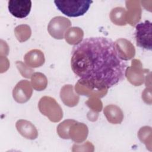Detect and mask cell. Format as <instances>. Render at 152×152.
Returning a JSON list of instances; mask_svg holds the SVG:
<instances>
[{
    "mask_svg": "<svg viewBox=\"0 0 152 152\" xmlns=\"http://www.w3.org/2000/svg\"><path fill=\"white\" fill-rule=\"evenodd\" d=\"M71 67L79 84L104 91L125 79L127 65L112 39L91 37L73 47Z\"/></svg>",
    "mask_w": 152,
    "mask_h": 152,
    "instance_id": "cell-1",
    "label": "cell"
},
{
    "mask_svg": "<svg viewBox=\"0 0 152 152\" xmlns=\"http://www.w3.org/2000/svg\"><path fill=\"white\" fill-rule=\"evenodd\" d=\"M93 1L57 0L54 1L56 8L64 14L70 17L83 15L88 10Z\"/></svg>",
    "mask_w": 152,
    "mask_h": 152,
    "instance_id": "cell-2",
    "label": "cell"
},
{
    "mask_svg": "<svg viewBox=\"0 0 152 152\" xmlns=\"http://www.w3.org/2000/svg\"><path fill=\"white\" fill-rule=\"evenodd\" d=\"M151 23L148 20L140 23L135 27V38L137 46L146 50H151Z\"/></svg>",
    "mask_w": 152,
    "mask_h": 152,
    "instance_id": "cell-3",
    "label": "cell"
},
{
    "mask_svg": "<svg viewBox=\"0 0 152 152\" xmlns=\"http://www.w3.org/2000/svg\"><path fill=\"white\" fill-rule=\"evenodd\" d=\"M39 109L42 113L48 116L52 121H58L62 116L61 107L51 97H44L42 98L39 102Z\"/></svg>",
    "mask_w": 152,
    "mask_h": 152,
    "instance_id": "cell-4",
    "label": "cell"
},
{
    "mask_svg": "<svg viewBox=\"0 0 152 152\" xmlns=\"http://www.w3.org/2000/svg\"><path fill=\"white\" fill-rule=\"evenodd\" d=\"M31 1L30 0H10L8 2L10 12L15 17L23 18L30 13Z\"/></svg>",
    "mask_w": 152,
    "mask_h": 152,
    "instance_id": "cell-5",
    "label": "cell"
},
{
    "mask_svg": "<svg viewBox=\"0 0 152 152\" xmlns=\"http://www.w3.org/2000/svg\"><path fill=\"white\" fill-rule=\"evenodd\" d=\"M71 25L70 21L64 17H54L49 23L48 31L55 39H62L65 30Z\"/></svg>",
    "mask_w": 152,
    "mask_h": 152,
    "instance_id": "cell-6",
    "label": "cell"
},
{
    "mask_svg": "<svg viewBox=\"0 0 152 152\" xmlns=\"http://www.w3.org/2000/svg\"><path fill=\"white\" fill-rule=\"evenodd\" d=\"M32 90L29 83L26 80H21L14 88L13 96L19 103L27 102L31 96Z\"/></svg>",
    "mask_w": 152,
    "mask_h": 152,
    "instance_id": "cell-7",
    "label": "cell"
},
{
    "mask_svg": "<svg viewBox=\"0 0 152 152\" xmlns=\"http://www.w3.org/2000/svg\"><path fill=\"white\" fill-rule=\"evenodd\" d=\"M25 61L31 67L41 66L45 61L43 53L39 50H32L25 55Z\"/></svg>",
    "mask_w": 152,
    "mask_h": 152,
    "instance_id": "cell-8",
    "label": "cell"
},
{
    "mask_svg": "<svg viewBox=\"0 0 152 152\" xmlns=\"http://www.w3.org/2000/svg\"><path fill=\"white\" fill-rule=\"evenodd\" d=\"M104 113L107 120L111 123H120L122 120V112L121 109L116 106L110 105L106 106L104 109Z\"/></svg>",
    "mask_w": 152,
    "mask_h": 152,
    "instance_id": "cell-9",
    "label": "cell"
},
{
    "mask_svg": "<svg viewBox=\"0 0 152 152\" xmlns=\"http://www.w3.org/2000/svg\"><path fill=\"white\" fill-rule=\"evenodd\" d=\"M17 128L20 132L27 137L33 138L37 136V131L35 127L27 121L20 120L17 122Z\"/></svg>",
    "mask_w": 152,
    "mask_h": 152,
    "instance_id": "cell-10",
    "label": "cell"
},
{
    "mask_svg": "<svg viewBox=\"0 0 152 152\" xmlns=\"http://www.w3.org/2000/svg\"><path fill=\"white\" fill-rule=\"evenodd\" d=\"M67 35V41L70 44H77L80 42L82 40L83 36V31L78 27L71 28L68 31Z\"/></svg>",
    "mask_w": 152,
    "mask_h": 152,
    "instance_id": "cell-11",
    "label": "cell"
},
{
    "mask_svg": "<svg viewBox=\"0 0 152 152\" xmlns=\"http://www.w3.org/2000/svg\"><path fill=\"white\" fill-rule=\"evenodd\" d=\"M32 83L35 89L42 90L45 88L47 84V80L43 74L41 73H36L33 75Z\"/></svg>",
    "mask_w": 152,
    "mask_h": 152,
    "instance_id": "cell-12",
    "label": "cell"
},
{
    "mask_svg": "<svg viewBox=\"0 0 152 152\" xmlns=\"http://www.w3.org/2000/svg\"><path fill=\"white\" fill-rule=\"evenodd\" d=\"M125 14V10L122 7H116L113 8L110 12V17L113 22H115L118 18L122 19Z\"/></svg>",
    "mask_w": 152,
    "mask_h": 152,
    "instance_id": "cell-13",
    "label": "cell"
}]
</instances>
